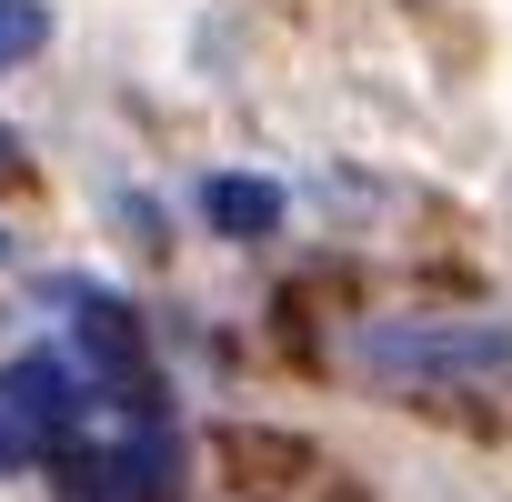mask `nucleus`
Masks as SVG:
<instances>
[{
  "instance_id": "f257e3e1",
  "label": "nucleus",
  "mask_w": 512,
  "mask_h": 502,
  "mask_svg": "<svg viewBox=\"0 0 512 502\" xmlns=\"http://www.w3.org/2000/svg\"><path fill=\"white\" fill-rule=\"evenodd\" d=\"M512 332H372L362 362L382 372H502Z\"/></svg>"
},
{
  "instance_id": "20e7f679",
  "label": "nucleus",
  "mask_w": 512,
  "mask_h": 502,
  "mask_svg": "<svg viewBox=\"0 0 512 502\" xmlns=\"http://www.w3.org/2000/svg\"><path fill=\"white\" fill-rule=\"evenodd\" d=\"M201 211H211V231H231V241H262V231L282 221V191H272V181H241V171H221V181L201 191Z\"/></svg>"
},
{
  "instance_id": "423d86ee",
  "label": "nucleus",
  "mask_w": 512,
  "mask_h": 502,
  "mask_svg": "<svg viewBox=\"0 0 512 502\" xmlns=\"http://www.w3.org/2000/svg\"><path fill=\"white\" fill-rule=\"evenodd\" d=\"M31 452H41V432H31V422H21L11 402H0V472H21Z\"/></svg>"
},
{
  "instance_id": "7ed1b4c3",
  "label": "nucleus",
  "mask_w": 512,
  "mask_h": 502,
  "mask_svg": "<svg viewBox=\"0 0 512 502\" xmlns=\"http://www.w3.org/2000/svg\"><path fill=\"white\" fill-rule=\"evenodd\" d=\"M71 312H81V352L131 382V372H141V322H131L121 302H101V292H71Z\"/></svg>"
},
{
  "instance_id": "f03ea898",
  "label": "nucleus",
  "mask_w": 512,
  "mask_h": 502,
  "mask_svg": "<svg viewBox=\"0 0 512 502\" xmlns=\"http://www.w3.org/2000/svg\"><path fill=\"white\" fill-rule=\"evenodd\" d=\"M0 402H11L31 432H51V422H71V412H81L71 362H51V352H21V362H11V382H0Z\"/></svg>"
},
{
  "instance_id": "39448f33",
  "label": "nucleus",
  "mask_w": 512,
  "mask_h": 502,
  "mask_svg": "<svg viewBox=\"0 0 512 502\" xmlns=\"http://www.w3.org/2000/svg\"><path fill=\"white\" fill-rule=\"evenodd\" d=\"M51 41V11L41 0H0V61H21V51H41Z\"/></svg>"
}]
</instances>
